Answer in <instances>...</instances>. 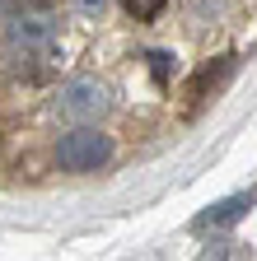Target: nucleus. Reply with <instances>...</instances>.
<instances>
[{"instance_id": "obj_9", "label": "nucleus", "mask_w": 257, "mask_h": 261, "mask_svg": "<svg viewBox=\"0 0 257 261\" xmlns=\"http://www.w3.org/2000/svg\"><path fill=\"white\" fill-rule=\"evenodd\" d=\"M201 261H224V247H211V252H206Z\"/></svg>"}, {"instance_id": "obj_1", "label": "nucleus", "mask_w": 257, "mask_h": 261, "mask_svg": "<svg viewBox=\"0 0 257 261\" xmlns=\"http://www.w3.org/2000/svg\"><path fill=\"white\" fill-rule=\"evenodd\" d=\"M10 61H14V75H28V80H42L56 61V23L47 14H14L10 28Z\"/></svg>"}, {"instance_id": "obj_6", "label": "nucleus", "mask_w": 257, "mask_h": 261, "mask_svg": "<svg viewBox=\"0 0 257 261\" xmlns=\"http://www.w3.org/2000/svg\"><path fill=\"white\" fill-rule=\"evenodd\" d=\"M150 61H154V80H159V84H169V75H173V56H164V51H154Z\"/></svg>"}, {"instance_id": "obj_5", "label": "nucleus", "mask_w": 257, "mask_h": 261, "mask_svg": "<svg viewBox=\"0 0 257 261\" xmlns=\"http://www.w3.org/2000/svg\"><path fill=\"white\" fill-rule=\"evenodd\" d=\"M164 5H169V0H122V10L131 14L136 23H150V19H159V14H164Z\"/></svg>"}, {"instance_id": "obj_4", "label": "nucleus", "mask_w": 257, "mask_h": 261, "mask_svg": "<svg viewBox=\"0 0 257 261\" xmlns=\"http://www.w3.org/2000/svg\"><path fill=\"white\" fill-rule=\"evenodd\" d=\"M252 210V191H239V196H224V201H215V205H206L197 219H192V228L197 233H206V228H229V224H239L243 215Z\"/></svg>"}, {"instance_id": "obj_7", "label": "nucleus", "mask_w": 257, "mask_h": 261, "mask_svg": "<svg viewBox=\"0 0 257 261\" xmlns=\"http://www.w3.org/2000/svg\"><path fill=\"white\" fill-rule=\"evenodd\" d=\"M0 5H5V10H19V14H28V10H42L47 0H0Z\"/></svg>"}, {"instance_id": "obj_8", "label": "nucleus", "mask_w": 257, "mask_h": 261, "mask_svg": "<svg viewBox=\"0 0 257 261\" xmlns=\"http://www.w3.org/2000/svg\"><path fill=\"white\" fill-rule=\"evenodd\" d=\"M75 10H80L84 19H94V14H99V10H103V0H75Z\"/></svg>"}, {"instance_id": "obj_2", "label": "nucleus", "mask_w": 257, "mask_h": 261, "mask_svg": "<svg viewBox=\"0 0 257 261\" xmlns=\"http://www.w3.org/2000/svg\"><path fill=\"white\" fill-rule=\"evenodd\" d=\"M108 159H112V140L103 130H94V126H80V130L56 140V163L66 173H94V168H103Z\"/></svg>"}, {"instance_id": "obj_3", "label": "nucleus", "mask_w": 257, "mask_h": 261, "mask_svg": "<svg viewBox=\"0 0 257 261\" xmlns=\"http://www.w3.org/2000/svg\"><path fill=\"white\" fill-rule=\"evenodd\" d=\"M56 112L71 121H99L108 112V89L99 80H71L56 93Z\"/></svg>"}]
</instances>
